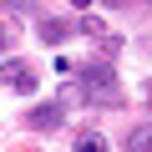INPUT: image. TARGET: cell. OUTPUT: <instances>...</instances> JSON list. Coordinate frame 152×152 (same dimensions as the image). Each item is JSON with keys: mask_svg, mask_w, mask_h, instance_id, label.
Wrapping results in <instances>:
<instances>
[{"mask_svg": "<svg viewBox=\"0 0 152 152\" xmlns=\"http://www.w3.org/2000/svg\"><path fill=\"white\" fill-rule=\"evenodd\" d=\"M76 76H81V96L91 107H117L122 102V86H117V71L107 61H91V66H76Z\"/></svg>", "mask_w": 152, "mask_h": 152, "instance_id": "1", "label": "cell"}, {"mask_svg": "<svg viewBox=\"0 0 152 152\" xmlns=\"http://www.w3.org/2000/svg\"><path fill=\"white\" fill-rule=\"evenodd\" d=\"M0 81H5L10 91H20V96H31V91H36V66L20 61V56H10L5 66H0Z\"/></svg>", "mask_w": 152, "mask_h": 152, "instance_id": "2", "label": "cell"}, {"mask_svg": "<svg viewBox=\"0 0 152 152\" xmlns=\"http://www.w3.org/2000/svg\"><path fill=\"white\" fill-rule=\"evenodd\" d=\"M31 132H56L61 122H66V102H41V107H31Z\"/></svg>", "mask_w": 152, "mask_h": 152, "instance_id": "3", "label": "cell"}, {"mask_svg": "<svg viewBox=\"0 0 152 152\" xmlns=\"http://www.w3.org/2000/svg\"><path fill=\"white\" fill-rule=\"evenodd\" d=\"M46 46H66L71 36H81V31H76V20H41V31H36Z\"/></svg>", "mask_w": 152, "mask_h": 152, "instance_id": "4", "label": "cell"}, {"mask_svg": "<svg viewBox=\"0 0 152 152\" xmlns=\"http://www.w3.org/2000/svg\"><path fill=\"white\" fill-rule=\"evenodd\" d=\"M122 147H127V152H147V147H152V122H137V127H127Z\"/></svg>", "mask_w": 152, "mask_h": 152, "instance_id": "5", "label": "cell"}, {"mask_svg": "<svg viewBox=\"0 0 152 152\" xmlns=\"http://www.w3.org/2000/svg\"><path fill=\"white\" fill-rule=\"evenodd\" d=\"M76 147H107V137L96 127H81V132H76Z\"/></svg>", "mask_w": 152, "mask_h": 152, "instance_id": "6", "label": "cell"}, {"mask_svg": "<svg viewBox=\"0 0 152 152\" xmlns=\"http://www.w3.org/2000/svg\"><path fill=\"white\" fill-rule=\"evenodd\" d=\"M142 51H147V56H152V36H147V41H142Z\"/></svg>", "mask_w": 152, "mask_h": 152, "instance_id": "7", "label": "cell"}, {"mask_svg": "<svg viewBox=\"0 0 152 152\" xmlns=\"http://www.w3.org/2000/svg\"><path fill=\"white\" fill-rule=\"evenodd\" d=\"M107 5H127V0H107Z\"/></svg>", "mask_w": 152, "mask_h": 152, "instance_id": "8", "label": "cell"}]
</instances>
